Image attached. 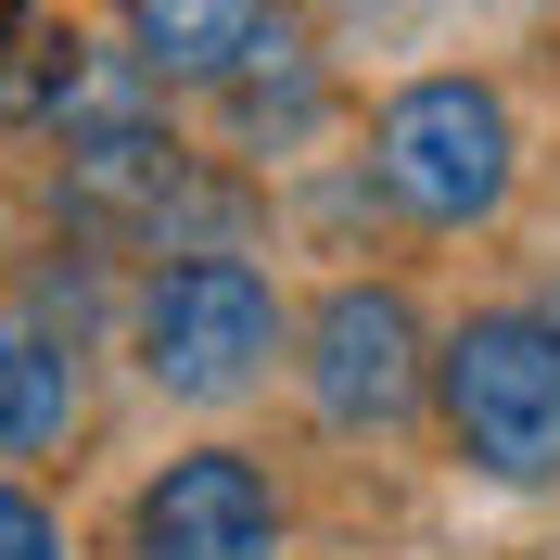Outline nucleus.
Returning a JSON list of instances; mask_svg holds the SVG:
<instances>
[{"instance_id": "nucleus-5", "label": "nucleus", "mask_w": 560, "mask_h": 560, "mask_svg": "<svg viewBox=\"0 0 560 560\" xmlns=\"http://www.w3.org/2000/svg\"><path fill=\"white\" fill-rule=\"evenodd\" d=\"M115 548L128 560H293V485H280L255 446H178L153 458L115 510Z\"/></svg>"}, {"instance_id": "nucleus-9", "label": "nucleus", "mask_w": 560, "mask_h": 560, "mask_svg": "<svg viewBox=\"0 0 560 560\" xmlns=\"http://www.w3.org/2000/svg\"><path fill=\"white\" fill-rule=\"evenodd\" d=\"M77 65H90V38L51 0H0V128H38L77 90Z\"/></svg>"}, {"instance_id": "nucleus-3", "label": "nucleus", "mask_w": 560, "mask_h": 560, "mask_svg": "<svg viewBox=\"0 0 560 560\" xmlns=\"http://www.w3.org/2000/svg\"><path fill=\"white\" fill-rule=\"evenodd\" d=\"M433 433L471 485H560V331L535 318V293L433 331Z\"/></svg>"}, {"instance_id": "nucleus-10", "label": "nucleus", "mask_w": 560, "mask_h": 560, "mask_svg": "<svg viewBox=\"0 0 560 560\" xmlns=\"http://www.w3.org/2000/svg\"><path fill=\"white\" fill-rule=\"evenodd\" d=\"M0 560H65V523H51L13 471H0Z\"/></svg>"}, {"instance_id": "nucleus-2", "label": "nucleus", "mask_w": 560, "mask_h": 560, "mask_svg": "<svg viewBox=\"0 0 560 560\" xmlns=\"http://www.w3.org/2000/svg\"><path fill=\"white\" fill-rule=\"evenodd\" d=\"M357 178H370L408 230H433V243L497 230V217H510V191H523V115H510V90H497V77H471V65L395 77L383 115H370Z\"/></svg>"}, {"instance_id": "nucleus-7", "label": "nucleus", "mask_w": 560, "mask_h": 560, "mask_svg": "<svg viewBox=\"0 0 560 560\" xmlns=\"http://www.w3.org/2000/svg\"><path fill=\"white\" fill-rule=\"evenodd\" d=\"M217 115H230V140H243V153H293V140L331 115V77H318V51H306V26H293V13H280L243 65L217 77Z\"/></svg>"}, {"instance_id": "nucleus-4", "label": "nucleus", "mask_w": 560, "mask_h": 560, "mask_svg": "<svg viewBox=\"0 0 560 560\" xmlns=\"http://www.w3.org/2000/svg\"><path fill=\"white\" fill-rule=\"evenodd\" d=\"M293 383L306 420L345 433V446H383L433 420V318H420L408 280H331L306 318H293Z\"/></svg>"}, {"instance_id": "nucleus-11", "label": "nucleus", "mask_w": 560, "mask_h": 560, "mask_svg": "<svg viewBox=\"0 0 560 560\" xmlns=\"http://www.w3.org/2000/svg\"><path fill=\"white\" fill-rule=\"evenodd\" d=\"M535 318H548V331H560V280H548V293H535Z\"/></svg>"}, {"instance_id": "nucleus-1", "label": "nucleus", "mask_w": 560, "mask_h": 560, "mask_svg": "<svg viewBox=\"0 0 560 560\" xmlns=\"http://www.w3.org/2000/svg\"><path fill=\"white\" fill-rule=\"evenodd\" d=\"M128 370L178 408H243L293 370V306L243 243H166L128 280Z\"/></svg>"}, {"instance_id": "nucleus-6", "label": "nucleus", "mask_w": 560, "mask_h": 560, "mask_svg": "<svg viewBox=\"0 0 560 560\" xmlns=\"http://www.w3.org/2000/svg\"><path fill=\"white\" fill-rule=\"evenodd\" d=\"M268 26H280V0H115V38L153 90H217Z\"/></svg>"}, {"instance_id": "nucleus-8", "label": "nucleus", "mask_w": 560, "mask_h": 560, "mask_svg": "<svg viewBox=\"0 0 560 560\" xmlns=\"http://www.w3.org/2000/svg\"><path fill=\"white\" fill-rule=\"evenodd\" d=\"M77 408H90V383H77V345L51 331V318H13V306H0V458L65 446Z\"/></svg>"}]
</instances>
